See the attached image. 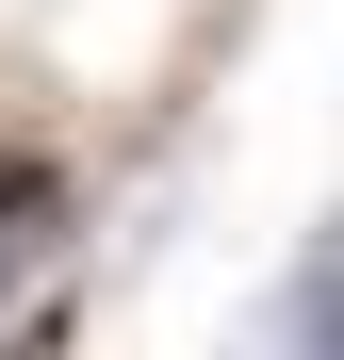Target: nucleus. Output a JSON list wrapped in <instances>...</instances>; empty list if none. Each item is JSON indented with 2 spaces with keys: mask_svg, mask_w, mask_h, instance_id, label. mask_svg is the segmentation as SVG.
Segmentation results:
<instances>
[{
  "mask_svg": "<svg viewBox=\"0 0 344 360\" xmlns=\"http://www.w3.org/2000/svg\"><path fill=\"white\" fill-rule=\"evenodd\" d=\"M295 328H312V344H344V229H328V246H312V278H295Z\"/></svg>",
  "mask_w": 344,
  "mask_h": 360,
  "instance_id": "obj_1",
  "label": "nucleus"
},
{
  "mask_svg": "<svg viewBox=\"0 0 344 360\" xmlns=\"http://www.w3.org/2000/svg\"><path fill=\"white\" fill-rule=\"evenodd\" d=\"M0 213H66V180H49V164H17V148H0Z\"/></svg>",
  "mask_w": 344,
  "mask_h": 360,
  "instance_id": "obj_2",
  "label": "nucleus"
}]
</instances>
